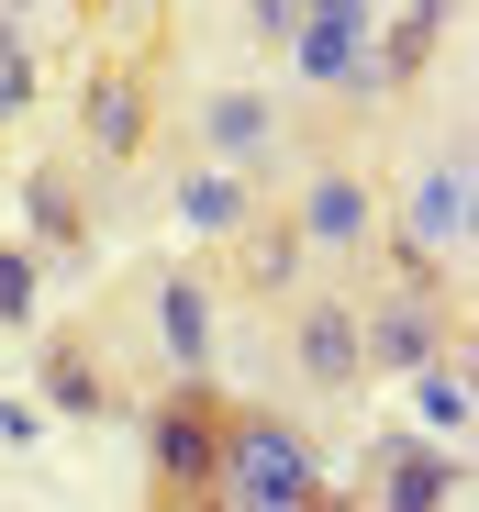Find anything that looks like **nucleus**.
Listing matches in <instances>:
<instances>
[{
	"instance_id": "f257e3e1",
	"label": "nucleus",
	"mask_w": 479,
	"mask_h": 512,
	"mask_svg": "<svg viewBox=\"0 0 479 512\" xmlns=\"http://www.w3.org/2000/svg\"><path fill=\"white\" fill-rule=\"evenodd\" d=\"M346 301H357V357L368 379H413L424 357H446L468 334V290L413 245H379L368 268H346Z\"/></svg>"
},
{
	"instance_id": "f03ea898",
	"label": "nucleus",
	"mask_w": 479,
	"mask_h": 512,
	"mask_svg": "<svg viewBox=\"0 0 479 512\" xmlns=\"http://www.w3.org/2000/svg\"><path fill=\"white\" fill-rule=\"evenodd\" d=\"M279 201H290V223H301V245H312V268H324V279L368 268V256L390 245V179H379L357 145H312L301 179H290Z\"/></svg>"
},
{
	"instance_id": "7ed1b4c3",
	"label": "nucleus",
	"mask_w": 479,
	"mask_h": 512,
	"mask_svg": "<svg viewBox=\"0 0 479 512\" xmlns=\"http://www.w3.org/2000/svg\"><path fill=\"white\" fill-rule=\"evenodd\" d=\"M90 334H145V379H168V368H212L223 290H212V268H134L123 301L90 312Z\"/></svg>"
},
{
	"instance_id": "20e7f679",
	"label": "nucleus",
	"mask_w": 479,
	"mask_h": 512,
	"mask_svg": "<svg viewBox=\"0 0 479 512\" xmlns=\"http://www.w3.org/2000/svg\"><path fill=\"white\" fill-rule=\"evenodd\" d=\"M268 357L301 401H357L368 390V357H357V301L346 279H301L268 301Z\"/></svg>"
},
{
	"instance_id": "39448f33",
	"label": "nucleus",
	"mask_w": 479,
	"mask_h": 512,
	"mask_svg": "<svg viewBox=\"0 0 479 512\" xmlns=\"http://www.w3.org/2000/svg\"><path fill=\"white\" fill-rule=\"evenodd\" d=\"M212 501H246V512H301V501H324V457H312V435H301V423H279L268 401H223Z\"/></svg>"
},
{
	"instance_id": "423d86ee",
	"label": "nucleus",
	"mask_w": 479,
	"mask_h": 512,
	"mask_svg": "<svg viewBox=\"0 0 479 512\" xmlns=\"http://www.w3.org/2000/svg\"><path fill=\"white\" fill-rule=\"evenodd\" d=\"M212 457H223V390H212V368L145 379V479H156V501H212Z\"/></svg>"
},
{
	"instance_id": "0eeeda50",
	"label": "nucleus",
	"mask_w": 479,
	"mask_h": 512,
	"mask_svg": "<svg viewBox=\"0 0 479 512\" xmlns=\"http://www.w3.org/2000/svg\"><path fill=\"white\" fill-rule=\"evenodd\" d=\"M479 234V167H468V123H446L424 156H413V179L390 190V245H413L435 256V268H457Z\"/></svg>"
},
{
	"instance_id": "6e6552de",
	"label": "nucleus",
	"mask_w": 479,
	"mask_h": 512,
	"mask_svg": "<svg viewBox=\"0 0 479 512\" xmlns=\"http://www.w3.org/2000/svg\"><path fill=\"white\" fill-rule=\"evenodd\" d=\"M301 279H324V268H312V245H301V223H290V201H279V179H268V190H257V212L212 245V290L268 312V301H279V290H301Z\"/></svg>"
},
{
	"instance_id": "1a4fd4ad",
	"label": "nucleus",
	"mask_w": 479,
	"mask_h": 512,
	"mask_svg": "<svg viewBox=\"0 0 479 512\" xmlns=\"http://www.w3.org/2000/svg\"><path fill=\"white\" fill-rule=\"evenodd\" d=\"M145 145H156V67L145 56L90 67V90H78V156H90L101 179H123Z\"/></svg>"
},
{
	"instance_id": "9d476101",
	"label": "nucleus",
	"mask_w": 479,
	"mask_h": 512,
	"mask_svg": "<svg viewBox=\"0 0 479 512\" xmlns=\"http://www.w3.org/2000/svg\"><path fill=\"white\" fill-rule=\"evenodd\" d=\"M279 90H257V78H212V90H190V156H223V167H257V179H279Z\"/></svg>"
},
{
	"instance_id": "9b49d317",
	"label": "nucleus",
	"mask_w": 479,
	"mask_h": 512,
	"mask_svg": "<svg viewBox=\"0 0 479 512\" xmlns=\"http://www.w3.org/2000/svg\"><path fill=\"white\" fill-rule=\"evenodd\" d=\"M34 390L67 412V423H101V412H123L134 390H123V368H112V346L90 323H67V334H45V357H34Z\"/></svg>"
},
{
	"instance_id": "f8f14e48",
	"label": "nucleus",
	"mask_w": 479,
	"mask_h": 512,
	"mask_svg": "<svg viewBox=\"0 0 479 512\" xmlns=\"http://www.w3.org/2000/svg\"><path fill=\"white\" fill-rule=\"evenodd\" d=\"M90 212H101V167L78 156V145H56V156L23 167V223H34L45 245H78V234H90Z\"/></svg>"
},
{
	"instance_id": "ddd939ff",
	"label": "nucleus",
	"mask_w": 479,
	"mask_h": 512,
	"mask_svg": "<svg viewBox=\"0 0 479 512\" xmlns=\"http://www.w3.org/2000/svg\"><path fill=\"white\" fill-rule=\"evenodd\" d=\"M257 190H268L257 167H223V156H190V167H179V201H168V212L190 223V245H223L234 223L257 212Z\"/></svg>"
},
{
	"instance_id": "4468645a",
	"label": "nucleus",
	"mask_w": 479,
	"mask_h": 512,
	"mask_svg": "<svg viewBox=\"0 0 479 512\" xmlns=\"http://www.w3.org/2000/svg\"><path fill=\"white\" fill-rule=\"evenodd\" d=\"M368 490L402 501V512H424V501H457L468 468H457V446H379V479H368Z\"/></svg>"
},
{
	"instance_id": "2eb2a0df",
	"label": "nucleus",
	"mask_w": 479,
	"mask_h": 512,
	"mask_svg": "<svg viewBox=\"0 0 479 512\" xmlns=\"http://www.w3.org/2000/svg\"><path fill=\"white\" fill-rule=\"evenodd\" d=\"M34 312H45V268L23 245H0V323H34Z\"/></svg>"
},
{
	"instance_id": "dca6fc26",
	"label": "nucleus",
	"mask_w": 479,
	"mask_h": 512,
	"mask_svg": "<svg viewBox=\"0 0 479 512\" xmlns=\"http://www.w3.org/2000/svg\"><path fill=\"white\" fill-rule=\"evenodd\" d=\"M234 34H246L257 56H279V45L301 34V0H234Z\"/></svg>"
},
{
	"instance_id": "f3484780",
	"label": "nucleus",
	"mask_w": 479,
	"mask_h": 512,
	"mask_svg": "<svg viewBox=\"0 0 479 512\" xmlns=\"http://www.w3.org/2000/svg\"><path fill=\"white\" fill-rule=\"evenodd\" d=\"M168 12V0H112V23H123V45H145V23Z\"/></svg>"
}]
</instances>
